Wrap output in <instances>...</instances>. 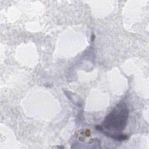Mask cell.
<instances>
[{
	"label": "cell",
	"instance_id": "obj_1",
	"mask_svg": "<svg viewBox=\"0 0 149 149\" xmlns=\"http://www.w3.org/2000/svg\"><path fill=\"white\" fill-rule=\"evenodd\" d=\"M129 115V110L125 102L118 104L113 110L105 117L101 127L106 130L102 131L107 136H109L117 140H124L127 139V136L122 134V132L126 127Z\"/></svg>",
	"mask_w": 149,
	"mask_h": 149
}]
</instances>
